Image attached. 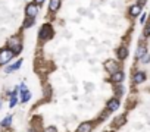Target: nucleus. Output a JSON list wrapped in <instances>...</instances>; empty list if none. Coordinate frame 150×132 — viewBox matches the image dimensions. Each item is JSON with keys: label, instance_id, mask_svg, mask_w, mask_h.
Returning <instances> with one entry per match:
<instances>
[{"label": "nucleus", "instance_id": "nucleus-24", "mask_svg": "<svg viewBox=\"0 0 150 132\" xmlns=\"http://www.w3.org/2000/svg\"><path fill=\"white\" fill-rule=\"evenodd\" d=\"M144 3H146V0H141V2H139V5H140V6H143Z\"/></svg>", "mask_w": 150, "mask_h": 132}, {"label": "nucleus", "instance_id": "nucleus-21", "mask_svg": "<svg viewBox=\"0 0 150 132\" xmlns=\"http://www.w3.org/2000/svg\"><path fill=\"white\" fill-rule=\"evenodd\" d=\"M44 132H57V128L56 126H47L44 129Z\"/></svg>", "mask_w": 150, "mask_h": 132}, {"label": "nucleus", "instance_id": "nucleus-5", "mask_svg": "<svg viewBox=\"0 0 150 132\" xmlns=\"http://www.w3.org/2000/svg\"><path fill=\"white\" fill-rule=\"evenodd\" d=\"M105 68H106V71H107L110 75H114L115 72L119 71V65H118L115 60H107V62L105 63Z\"/></svg>", "mask_w": 150, "mask_h": 132}, {"label": "nucleus", "instance_id": "nucleus-7", "mask_svg": "<svg viewBox=\"0 0 150 132\" xmlns=\"http://www.w3.org/2000/svg\"><path fill=\"white\" fill-rule=\"evenodd\" d=\"M93 122H90V121H87V122H82L80 126H78V129H77V132H91L93 131Z\"/></svg>", "mask_w": 150, "mask_h": 132}, {"label": "nucleus", "instance_id": "nucleus-13", "mask_svg": "<svg viewBox=\"0 0 150 132\" xmlns=\"http://www.w3.org/2000/svg\"><path fill=\"white\" fill-rule=\"evenodd\" d=\"M132 79H134L135 84H143V82L146 81V73H144V72H137Z\"/></svg>", "mask_w": 150, "mask_h": 132}, {"label": "nucleus", "instance_id": "nucleus-14", "mask_svg": "<svg viewBox=\"0 0 150 132\" xmlns=\"http://www.w3.org/2000/svg\"><path fill=\"white\" fill-rule=\"evenodd\" d=\"M59 7H60V0H50V3H49L50 12H57Z\"/></svg>", "mask_w": 150, "mask_h": 132}, {"label": "nucleus", "instance_id": "nucleus-27", "mask_svg": "<svg viewBox=\"0 0 150 132\" xmlns=\"http://www.w3.org/2000/svg\"><path fill=\"white\" fill-rule=\"evenodd\" d=\"M149 16H150V13H149Z\"/></svg>", "mask_w": 150, "mask_h": 132}, {"label": "nucleus", "instance_id": "nucleus-25", "mask_svg": "<svg viewBox=\"0 0 150 132\" xmlns=\"http://www.w3.org/2000/svg\"><path fill=\"white\" fill-rule=\"evenodd\" d=\"M28 132H35V131L34 129H28Z\"/></svg>", "mask_w": 150, "mask_h": 132}, {"label": "nucleus", "instance_id": "nucleus-1", "mask_svg": "<svg viewBox=\"0 0 150 132\" xmlns=\"http://www.w3.org/2000/svg\"><path fill=\"white\" fill-rule=\"evenodd\" d=\"M39 37H40V40H43V41L52 38L53 37V28H52V25H50V24H44L41 26V30H40Z\"/></svg>", "mask_w": 150, "mask_h": 132}, {"label": "nucleus", "instance_id": "nucleus-8", "mask_svg": "<svg viewBox=\"0 0 150 132\" xmlns=\"http://www.w3.org/2000/svg\"><path fill=\"white\" fill-rule=\"evenodd\" d=\"M119 109V100L118 98H110L107 101V112H116Z\"/></svg>", "mask_w": 150, "mask_h": 132}, {"label": "nucleus", "instance_id": "nucleus-23", "mask_svg": "<svg viewBox=\"0 0 150 132\" xmlns=\"http://www.w3.org/2000/svg\"><path fill=\"white\" fill-rule=\"evenodd\" d=\"M34 2H35L37 5H39V6H40V5H43V3H44V0H34Z\"/></svg>", "mask_w": 150, "mask_h": 132}, {"label": "nucleus", "instance_id": "nucleus-16", "mask_svg": "<svg viewBox=\"0 0 150 132\" xmlns=\"http://www.w3.org/2000/svg\"><path fill=\"white\" fill-rule=\"evenodd\" d=\"M10 123H12V114H7L3 121L0 122V126H2V128H9Z\"/></svg>", "mask_w": 150, "mask_h": 132}, {"label": "nucleus", "instance_id": "nucleus-3", "mask_svg": "<svg viewBox=\"0 0 150 132\" xmlns=\"http://www.w3.org/2000/svg\"><path fill=\"white\" fill-rule=\"evenodd\" d=\"M14 57H15V53L12 51L10 48H3L2 51H0V65H6Z\"/></svg>", "mask_w": 150, "mask_h": 132}, {"label": "nucleus", "instance_id": "nucleus-19", "mask_svg": "<svg viewBox=\"0 0 150 132\" xmlns=\"http://www.w3.org/2000/svg\"><path fill=\"white\" fill-rule=\"evenodd\" d=\"M140 62H141V63H144V65L150 62V55H149V53H146V55H144V56L140 59Z\"/></svg>", "mask_w": 150, "mask_h": 132}, {"label": "nucleus", "instance_id": "nucleus-4", "mask_svg": "<svg viewBox=\"0 0 150 132\" xmlns=\"http://www.w3.org/2000/svg\"><path fill=\"white\" fill-rule=\"evenodd\" d=\"M25 13H27V16H30V18H35L37 13H39V5L35 2L28 3L27 7H25Z\"/></svg>", "mask_w": 150, "mask_h": 132}, {"label": "nucleus", "instance_id": "nucleus-6", "mask_svg": "<svg viewBox=\"0 0 150 132\" xmlns=\"http://www.w3.org/2000/svg\"><path fill=\"white\" fill-rule=\"evenodd\" d=\"M19 92H21V100H22V103L30 101V98H31V92L27 90L25 84H21V85H19Z\"/></svg>", "mask_w": 150, "mask_h": 132}, {"label": "nucleus", "instance_id": "nucleus-9", "mask_svg": "<svg viewBox=\"0 0 150 132\" xmlns=\"http://www.w3.org/2000/svg\"><path fill=\"white\" fill-rule=\"evenodd\" d=\"M116 56H118L119 60H125V59L128 57V48L124 47V46L118 47V50H116Z\"/></svg>", "mask_w": 150, "mask_h": 132}, {"label": "nucleus", "instance_id": "nucleus-18", "mask_svg": "<svg viewBox=\"0 0 150 132\" xmlns=\"http://www.w3.org/2000/svg\"><path fill=\"white\" fill-rule=\"evenodd\" d=\"M16 103H18V97H16V94H10V103H9V106H10V107H15Z\"/></svg>", "mask_w": 150, "mask_h": 132}, {"label": "nucleus", "instance_id": "nucleus-11", "mask_svg": "<svg viewBox=\"0 0 150 132\" xmlns=\"http://www.w3.org/2000/svg\"><path fill=\"white\" fill-rule=\"evenodd\" d=\"M124 78H125V75H124L122 71H118V72H115L114 75H110V79H112L114 82H116V84H121V82L124 81Z\"/></svg>", "mask_w": 150, "mask_h": 132}, {"label": "nucleus", "instance_id": "nucleus-22", "mask_svg": "<svg viewBox=\"0 0 150 132\" xmlns=\"http://www.w3.org/2000/svg\"><path fill=\"white\" fill-rule=\"evenodd\" d=\"M140 22H141V24H144V22H146V15H144V13H143L141 18H140Z\"/></svg>", "mask_w": 150, "mask_h": 132}, {"label": "nucleus", "instance_id": "nucleus-26", "mask_svg": "<svg viewBox=\"0 0 150 132\" xmlns=\"http://www.w3.org/2000/svg\"><path fill=\"white\" fill-rule=\"evenodd\" d=\"M0 109H2V101H0Z\"/></svg>", "mask_w": 150, "mask_h": 132}, {"label": "nucleus", "instance_id": "nucleus-17", "mask_svg": "<svg viewBox=\"0 0 150 132\" xmlns=\"http://www.w3.org/2000/svg\"><path fill=\"white\" fill-rule=\"evenodd\" d=\"M34 25V18H30V16H27V19H25V22H24V28H30V26H32Z\"/></svg>", "mask_w": 150, "mask_h": 132}, {"label": "nucleus", "instance_id": "nucleus-20", "mask_svg": "<svg viewBox=\"0 0 150 132\" xmlns=\"http://www.w3.org/2000/svg\"><path fill=\"white\" fill-rule=\"evenodd\" d=\"M143 35L144 37H150V24L146 26V28H144V31H143Z\"/></svg>", "mask_w": 150, "mask_h": 132}, {"label": "nucleus", "instance_id": "nucleus-15", "mask_svg": "<svg viewBox=\"0 0 150 132\" xmlns=\"http://www.w3.org/2000/svg\"><path fill=\"white\" fill-rule=\"evenodd\" d=\"M147 53V48H146V44H141L139 48H137V53H135V56L139 57V59H141L144 55Z\"/></svg>", "mask_w": 150, "mask_h": 132}, {"label": "nucleus", "instance_id": "nucleus-2", "mask_svg": "<svg viewBox=\"0 0 150 132\" xmlns=\"http://www.w3.org/2000/svg\"><path fill=\"white\" fill-rule=\"evenodd\" d=\"M7 44H9V48H10L12 51H14L15 55L21 53V50H22V43H21L19 37H12V38H9Z\"/></svg>", "mask_w": 150, "mask_h": 132}, {"label": "nucleus", "instance_id": "nucleus-10", "mask_svg": "<svg viewBox=\"0 0 150 132\" xmlns=\"http://www.w3.org/2000/svg\"><path fill=\"white\" fill-rule=\"evenodd\" d=\"M141 7H143V6H140V5H134V6H131L130 10H128V12H130V16H131V18H137V16H139L140 13L143 12Z\"/></svg>", "mask_w": 150, "mask_h": 132}, {"label": "nucleus", "instance_id": "nucleus-12", "mask_svg": "<svg viewBox=\"0 0 150 132\" xmlns=\"http://www.w3.org/2000/svg\"><path fill=\"white\" fill-rule=\"evenodd\" d=\"M21 65H22V60H18L16 63H14V65L7 66V68L5 69V72H6V73H12V72H15V71H18V69L21 68Z\"/></svg>", "mask_w": 150, "mask_h": 132}]
</instances>
